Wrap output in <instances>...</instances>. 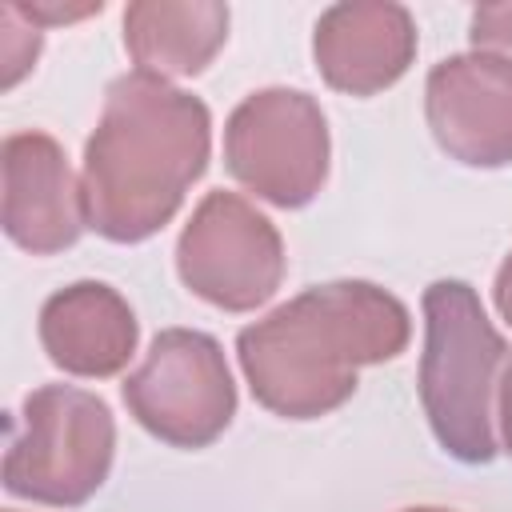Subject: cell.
Wrapping results in <instances>:
<instances>
[{"label": "cell", "mask_w": 512, "mask_h": 512, "mask_svg": "<svg viewBox=\"0 0 512 512\" xmlns=\"http://www.w3.org/2000/svg\"><path fill=\"white\" fill-rule=\"evenodd\" d=\"M36 24H68V20H80V16H92L100 12L104 4H84V8H60V4H20Z\"/></svg>", "instance_id": "15"}, {"label": "cell", "mask_w": 512, "mask_h": 512, "mask_svg": "<svg viewBox=\"0 0 512 512\" xmlns=\"http://www.w3.org/2000/svg\"><path fill=\"white\" fill-rule=\"evenodd\" d=\"M0 52H4V88H16L20 76L40 56V24L20 4L0 8Z\"/></svg>", "instance_id": "13"}, {"label": "cell", "mask_w": 512, "mask_h": 512, "mask_svg": "<svg viewBox=\"0 0 512 512\" xmlns=\"http://www.w3.org/2000/svg\"><path fill=\"white\" fill-rule=\"evenodd\" d=\"M212 112L200 96L148 72L108 84L100 120L84 144V220L112 244L156 236L204 176Z\"/></svg>", "instance_id": "1"}, {"label": "cell", "mask_w": 512, "mask_h": 512, "mask_svg": "<svg viewBox=\"0 0 512 512\" xmlns=\"http://www.w3.org/2000/svg\"><path fill=\"white\" fill-rule=\"evenodd\" d=\"M312 60L328 88L344 96H376L412 68L416 20L396 0L332 4L312 28Z\"/></svg>", "instance_id": "10"}, {"label": "cell", "mask_w": 512, "mask_h": 512, "mask_svg": "<svg viewBox=\"0 0 512 512\" xmlns=\"http://www.w3.org/2000/svg\"><path fill=\"white\" fill-rule=\"evenodd\" d=\"M40 348L48 360L84 380H108L136 356L140 324L128 300L104 280H76L40 308Z\"/></svg>", "instance_id": "11"}, {"label": "cell", "mask_w": 512, "mask_h": 512, "mask_svg": "<svg viewBox=\"0 0 512 512\" xmlns=\"http://www.w3.org/2000/svg\"><path fill=\"white\" fill-rule=\"evenodd\" d=\"M424 120L448 160L464 168L512 164V60L472 48L432 64Z\"/></svg>", "instance_id": "8"}, {"label": "cell", "mask_w": 512, "mask_h": 512, "mask_svg": "<svg viewBox=\"0 0 512 512\" xmlns=\"http://www.w3.org/2000/svg\"><path fill=\"white\" fill-rule=\"evenodd\" d=\"M4 172V232L32 256L64 252L88 228L80 180L64 148L48 132H12L0 148Z\"/></svg>", "instance_id": "9"}, {"label": "cell", "mask_w": 512, "mask_h": 512, "mask_svg": "<svg viewBox=\"0 0 512 512\" xmlns=\"http://www.w3.org/2000/svg\"><path fill=\"white\" fill-rule=\"evenodd\" d=\"M228 20L220 0H136L124 8V48L136 72L160 80L200 76L224 48Z\"/></svg>", "instance_id": "12"}, {"label": "cell", "mask_w": 512, "mask_h": 512, "mask_svg": "<svg viewBox=\"0 0 512 512\" xmlns=\"http://www.w3.org/2000/svg\"><path fill=\"white\" fill-rule=\"evenodd\" d=\"M8 512H12V508H8Z\"/></svg>", "instance_id": "19"}, {"label": "cell", "mask_w": 512, "mask_h": 512, "mask_svg": "<svg viewBox=\"0 0 512 512\" xmlns=\"http://www.w3.org/2000/svg\"><path fill=\"white\" fill-rule=\"evenodd\" d=\"M468 40L476 52L512 60V4H476L468 20Z\"/></svg>", "instance_id": "14"}, {"label": "cell", "mask_w": 512, "mask_h": 512, "mask_svg": "<svg viewBox=\"0 0 512 512\" xmlns=\"http://www.w3.org/2000/svg\"><path fill=\"white\" fill-rule=\"evenodd\" d=\"M112 456V408L76 384H40L12 416L4 492L48 508H76L100 492Z\"/></svg>", "instance_id": "4"}, {"label": "cell", "mask_w": 512, "mask_h": 512, "mask_svg": "<svg viewBox=\"0 0 512 512\" xmlns=\"http://www.w3.org/2000/svg\"><path fill=\"white\" fill-rule=\"evenodd\" d=\"M508 368V340L488 320L480 296L464 280H436L424 288V352L420 404L436 444L460 464H488L496 456V392Z\"/></svg>", "instance_id": "3"}, {"label": "cell", "mask_w": 512, "mask_h": 512, "mask_svg": "<svg viewBox=\"0 0 512 512\" xmlns=\"http://www.w3.org/2000/svg\"><path fill=\"white\" fill-rule=\"evenodd\" d=\"M176 272L204 304L252 312L268 304L284 280V240L256 204L216 188L180 228Z\"/></svg>", "instance_id": "7"}, {"label": "cell", "mask_w": 512, "mask_h": 512, "mask_svg": "<svg viewBox=\"0 0 512 512\" xmlns=\"http://www.w3.org/2000/svg\"><path fill=\"white\" fill-rule=\"evenodd\" d=\"M412 340L408 308L372 280H328L284 300L236 336L240 372L260 408L320 420L356 392V372L396 360Z\"/></svg>", "instance_id": "2"}, {"label": "cell", "mask_w": 512, "mask_h": 512, "mask_svg": "<svg viewBox=\"0 0 512 512\" xmlns=\"http://www.w3.org/2000/svg\"><path fill=\"white\" fill-rule=\"evenodd\" d=\"M132 420L172 448H208L236 416V384L216 336L196 328H164L148 356L124 380Z\"/></svg>", "instance_id": "6"}, {"label": "cell", "mask_w": 512, "mask_h": 512, "mask_svg": "<svg viewBox=\"0 0 512 512\" xmlns=\"http://www.w3.org/2000/svg\"><path fill=\"white\" fill-rule=\"evenodd\" d=\"M492 300H496V312H500V320L512 328V252L500 260V268H496V280H492Z\"/></svg>", "instance_id": "16"}, {"label": "cell", "mask_w": 512, "mask_h": 512, "mask_svg": "<svg viewBox=\"0 0 512 512\" xmlns=\"http://www.w3.org/2000/svg\"><path fill=\"white\" fill-rule=\"evenodd\" d=\"M328 156L324 108L300 88H260L224 120V168L276 208L312 204L328 180Z\"/></svg>", "instance_id": "5"}, {"label": "cell", "mask_w": 512, "mask_h": 512, "mask_svg": "<svg viewBox=\"0 0 512 512\" xmlns=\"http://www.w3.org/2000/svg\"><path fill=\"white\" fill-rule=\"evenodd\" d=\"M400 512H448V508H400Z\"/></svg>", "instance_id": "18"}, {"label": "cell", "mask_w": 512, "mask_h": 512, "mask_svg": "<svg viewBox=\"0 0 512 512\" xmlns=\"http://www.w3.org/2000/svg\"><path fill=\"white\" fill-rule=\"evenodd\" d=\"M496 416H500V436H504V452L512 456V360L500 376V392H496Z\"/></svg>", "instance_id": "17"}]
</instances>
